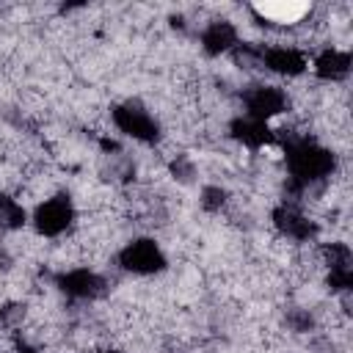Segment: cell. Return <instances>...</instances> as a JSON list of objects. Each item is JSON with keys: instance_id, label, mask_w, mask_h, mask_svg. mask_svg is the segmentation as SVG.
<instances>
[{"instance_id": "cell-6", "label": "cell", "mask_w": 353, "mask_h": 353, "mask_svg": "<svg viewBox=\"0 0 353 353\" xmlns=\"http://www.w3.org/2000/svg\"><path fill=\"white\" fill-rule=\"evenodd\" d=\"M243 116L273 124V119L284 116L290 110V94L279 83H251L240 91Z\"/></svg>"}, {"instance_id": "cell-16", "label": "cell", "mask_w": 353, "mask_h": 353, "mask_svg": "<svg viewBox=\"0 0 353 353\" xmlns=\"http://www.w3.org/2000/svg\"><path fill=\"white\" fill-rule=\"evenodd\" d=\"M14 353H44V350H39V347H33V345H25V342H17Z\"/></svg>"}, {"instance_id": "cell-2", "label": "cell", "mask_w": 353, "mask_h": 353, "mask_svg": "<svg viewBox=\"0 0 353 353\" xmlns=\"http://www.w3.org/2000/svg\"><path fill=\"white\" fill-rule=\"evenodd\" d=\"M33 232L39 237H47V240H58L63 234H69L77 223V207H74V199L63 190L58 193H50L47 199H41L33 212L28 215Z\"/></svg>"}, {"instance_id": "cell-12", "label": "cell", "mask_w": 353, "mask_h": 353, "mask_svg": "<svg viewBox=\"0 0 353 353\" xmlns=\"http://www.w3.org/2000/svg\"><path fill=\"white\" fill-rule=\"evenodd\" d=\"M226 130H229V138H232V141H237L240 146H245V149H251V152H259V149H265V146H270V143L279 141V132L273 130V124L248 119V116H243V113L234 116Z\"/></svg>"}, {"instance_id": "cell-8", "label": "cell", "mask_w": 353, "mask_h": 353, "mask_svg": "<svg viewBox=\"0 0 353 353\" xmlns=\"http://www.w3.org/2000/svg\"><path fill=\"white\" fill-rule=\"evenodd\" d=\"M270 221L276 226V232L290 240V243H314L317 232H320V223L303 212V207L298 201H281L273 207L270 212Z\"/></svg>"}, {"instance_id": "cell-17", "label": "cell", "mask_w": 353, "mask_h": 353, "mask_svg": "<svg viewBox=\"0 0 353 353\" xmlns=\"http://www.w3.org/2000/svg\"><path fill=\"white\" fill-rule=\"evenodd\" d=\"M88 353H121V350H116V347H94Z\"/></svg>"}, {"instance_id": "cell-7", "label": "cell", "mask_w": 353, "mask_h": 353, "mask_svg": "<svg viewBox=\"0 0 353 353\" xmlns=\"http://www.w3.org/2000/svg\"><path fill=\"white\" fill-rule=\"evenodd\" d=\"M317 259L325 270V284L334 295H342V292H350L353 287V254H350V245L342 243V240H331V243H323L320 251H317Z\"/></svg>"}, {"instance_id": "cell-11", "label": "cell", "mask_w": 353, "mask_h": 353, "mask_svg": "<svg viewBox=\"0 0 353 353\" xmlns=\"http://www.w3.org/2000/svg\"><path fill=\"white\" fill-rule=\"evenodd\" d=\"M248 11L262 25H270V28H295L306 17H312L314 8L309 3H256Z\"/></svg>"}, {"instance_id": "cell-10", "label": "cell", "mask_w": 353, "mask_h": 353, "mask_svg": "<svg viewBox=\"0 0 353 353\" xmlns=\"http://www.w3.org/2000/svg\"><path fill=\"white\" fill-rule=\"evenodd\" d=\"M199 44L204 50V55L210 58H221V55H232L234 47L240 44V28L232 19H210L201 33H199Z\"/></svg>"}, {"instance_id": "cell-13", "label": "cell", "mask_w": 353, "mask_h": 353, "mask_svg": "<svg viewBox=\"0 0 353 353\" xmlns=\"http://www.w3.org/2000/svg\"><path fill=\"white\" fill-rule=\"evenodd\" d=\"M312 72L317 80L323 83H345L350 74V52L342 47H325L323 52L314 55L312 61Z\"/></svg>"}, {"instance_id": "cell-4", "label": "cell", "mask_w": 353, "mask_h": 353, "mask_svg": "<svg viewBox=\"0 0 353 353\" xmlns=\"http://www.w3.org/2000/svg\"><path fill=\"white\" fill-rule=\"evenodd\" d=\"M116 268L130 276L149 279V276H160L168 268V256L154 237L141 234L121 243V248L116 251Z\"/></svg>"}, {"instance_id": "cell-9", "label": "cell", "mask_w": 353, "mask_h": 353, "mask_svg": "<svg viewBox=\"0 0 353 353\" xmlns=\"http://www.w3.org/2000/svg\"><path fill=\"white\" fill-rule=\"evenodd\" d=\"M259 69L276 77H301L309 72V55L295 44H259Z\"/></svg>"}, {"instance_id": "cell-14", "label": "cell", "mask_w": 353, "mask_h": 353, "mask_svg": "<svg viewBox=\"0 0 353 353\" xmlns=\"http://www.w3.org/2000/svg\"><path fill=\"white\" fill-rule=\"evenodd\" d=\"M28 223V210L11 193H0V232H14Z\"/></svg>"}, {"instance_id": "cell-1", "label": "cell", "mask_w": 353, "mask_h": 353, "mask_svg": "<svg viewBox=\"0 0 353 353\" xmlns=\"http://www.w3.org/2000/svg\"><path fill=\"white\" fill-rule=\"evenodd\" d=\"M284 165H287V185L295 193L292 199H284V201H295L334 176L336 154L328 146H323L317 138L298 132L284 141Z\"/></svg>"}, {"instance_id": "cell-3", "label": "cell", "mask_w": 353, "mask_h": 353, "mask_svg": "<svg viewBox=\"0 0 353 353\" xmlns=\"http://www.w3.org/2000/svg\"><path fill=\"white\" fill-rule=\"evenodd\" d=\"M110 121L116 127V132H121L124 138H132L135 143H146L154 146L163 138V124L160 119L152 113V108H146L141 99H124L119 105L110 108Z\"/></svg>"}, {"instance_id": "cell-15", "label": "cell", "mask_w": 353, "mask_h": 353, "mask_svg": "<svg viewBox=\"0 0 353 353\" xmlns=\"http://www.w3.org/2000/svg\"><path fill=\"white\" fill-rule=\"evenodd\" d=\"M226 201H229V193H226L221 185H207V188L201 190V207H204L207 212H221V210L226 207Z\"/></svg>"}, {"instance_id": "cell-5", "label": "cell", "mask_w": 353, "mask_h": 353, "mask_svg": "<svg viewBox=\"0 0 353 353\" xmlns=\"http://www.w3.org/2000/svg\"><path fill=\"white\" fill-rule=\"evenodd\" d=\"M52 287L72 303H94L108 292V279L88 265H74L58 270Z\"/></svg>"}]
</instances>
